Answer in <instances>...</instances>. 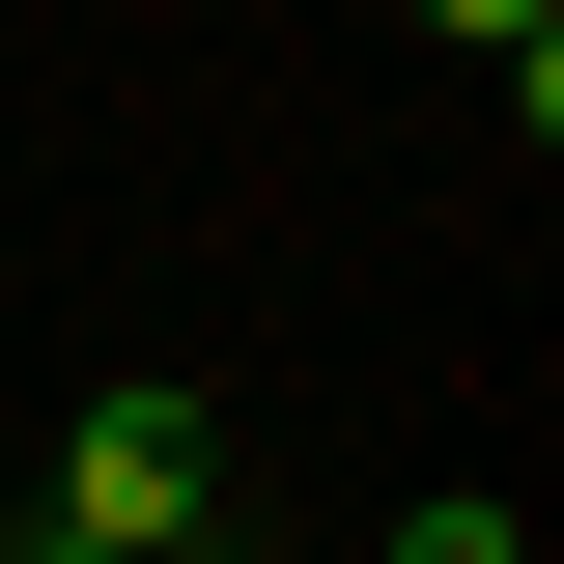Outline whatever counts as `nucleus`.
Wrapping results in <instances>:
<instances>
[{
  "instance_id": "obj_1",
  "label": "nucleus",
  "mask_w": 564,
  "mask_h": 564,
  "mask_svg": "<svg viewBox=\"0 0 564 564\" xmlns=\"http://www.w3.org/2000/svg\"><path fill=\"white\" fill-rule=\"evenodd\" d=\"M198 508H226V423H198V395H85L29 536H85V564H198Z\"/></svg>"
},
{
  "instance_id": "obj_2",
  "label": "nucleus",
  "mask_w": 564,
  "mask_h": 564,
  "mask_svg": "<svg viewBox=\"0 0 564 564\" xmlns=\"http://www.w3.org/2000/svg\"><path fill=\"white\" fill-rule=\"evenodd\" d=\"M452 57H508V113H564V0H423Z\"/></svg>"
},
{
  "instance_id": "obj_3",
  "label": "nucleus",
  "mask_w": 564,
  "mask_h": 564,
  "mask_svg": "<svg viewBox=\"0 0 564 564\" xmlns=\"http://www.w3.org/2000/svg\"><path fill=\"white\" fill-rule=\"evenodd\" d=\"M395 564H536V536H508V508H395Z\"/></svg>"
},
{
  "instance_id": "obj_4",
  "label": "nucleus",
  "mask_w": 564,
  "mask_h": 564,
  "mask_svg": "<svg viewBox=\"0 0 564 564\" xmlns=\"http://www.w3.org/2000/svg\"><path fill=\"white\" fill-rule=\"evenodd\" d=\"M0 564H85V536H0Z\"/></svg>"
}]
</instances>
